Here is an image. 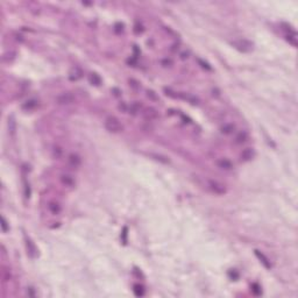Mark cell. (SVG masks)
<instances>
[{
    "label": "cell",
    "mask_w": 298,
    "mask_h": 298,
    "mask_svg": "<svg viewBox=\"0 0 298 298\" xmlns=\"http://www.w3.org/2000/svg\"><path fill=\"white\" fill-rule=\"evenodd\" d=\"M217 164H218V167H219V168L225 169V170H229V169H232V168H233V164H232V163H231L228 160H226V159L218 160L217 161Z\"/></svg>",
    "instance_id": "6"
},
{
    "label": "cell",
    "mask_w": 298,
    "mask_h": 298,
    "mask_svg": "<svg viewBox=\"0 0 298 298\" xmlns=\"http://www.w3.org/2000/svg\"><path fill=\"white\" fill-rule=\"evenodd\" d=\"M232 45H234L236 49H239L240 51H244V53H248L253 49V43L247 41V40H236L234 42H232Z\"/></svg>",
    "instance_id": "3"
},
{
    "label": "cell",
    "mask_w": 298,
    "mask_h": 298,
    "mask_svg": "<svg viewBox=\"0 0 298 298\" xmlns=\"http://www.w3.org/2000/svg\"><path fill=\"white\" fill-rule=\"evenodd\" d=\"M143 117L145 119H147V120H155V119H157L159 118V113H157V111L155 110V108H153V107H148V108H145V111H143Z\"/></svg>",
    "instance_id": "5"
},
{
    "label": "cell",
    "mask_w": 298,
    "mask_h": 298,
    "mask_svg": "<svg viewBox=\"0 0 298 298\" xmlns=\"http://www.w3.org/2000/svg\"><path fill=\"white\" fill-rule=\"evenodd\" d=\"M80 157L78 156V155H76V154H71V155H69V163L74 167V168H77V167H79L80 165Z\"/></svg>",
    "instance_id": "8"
},
{
    "label": "cell",
    "mask_w": 298,
    "mask_h": 298,
    "mask_svg": "<svg viewBox=\"0 0 298 298\" xmlns=\"http://www.w3.org/2000/svg\"><path fill=\"white\" fill-rule=\"evenodd\" d=\"M105 128L110 133H119L124 129V126L121 125V122L118 118L110 117L105 120Z\"/></svg>",
    "instance_id": "1"
},
{
    "label": "cell",
    "mask_w": 298,
    "mask_h": 298,
    "mask_svg": "<svg viewBox=\"0 0 298 298\" xmlns=\"http://www.w3.org/2000/svg\"><path fill=\"white\" fill-rule=\"evenodd\" d=\"M62 182H63L65 185H72L74 184V180H72V177L71 176H69V175H63L62 176Z\"/></svg>",
    "instance_id": "15"
},
{
    "label": "cell",
    "mask_w": 298,
    "mask_h": 298,
    "mask_svg": "<svg viewBox=\"0 0 298 298\" xmlns=\"http://www.w3.org/2000/svg\"><path fill=\"white\" fill-rule=\"evenodd\" d=\"M90 80H91L95 85H99V84H100V78H99L96 74H92L90 76Z\"/></svg>",
    "instance_id": "17"
},
{
    "label": "cell",
    "mask_w": 298,
    "mask_h": 298,
    "mask_svg": "<svg viewBox=\"0 0 298 298\" xmlns=\"http://www.w3.org/2000/svg\"><path fill=\"white\" fill-rule=\"evenodd\" d=\"M209 188L215 194H225L226 193L225 185L221 184V183H219L218 181H209Z\"/></svg>",
    "instance_id": "4"
},
{
    "label": "cell",
    "mask_w": 298,
    "mask_h": 298,
    "mask_svg": "<svg viewBox=\"0 0 298 298\" xmlns=\"http://www.w3.org/2000/svg\"><path fill=\"white\" fill-rule=\"evenodd\" d=\"M134 292H135L136 296H142V295H143V288L141 287V285L135 284V285H134Z\"/></svg>",
    "instance_id": "18"
},
{
    "label": "cell",
    "mask_w": 298,
    "mask_h": 298,
    "mask_svg": "<svg viewBox=\"0 0 298 298\" xmlns=\"http://www.w3.org/2000/svg\"><path fill=\"white\" fill-rule=\"evenodd\" d=\"M37 106V101L36 100H34V99H32V100H28V101H26L25 104H23V108L25 110H33V108H35V107Z\"/></svg>",
    "instance_id": "10"
},
{
    "label": "cell",
    "mask_w": 298,
    "mask_h": 298,
    "mask_svg": "<svg viewBox=\"0 0 298 298\" xmlns=\"http://www.w3.org/2000/svg\"><path fill=\"white\" fill-rule=\"evenodd\" d=\"M27 248H28V253L31 254V256H35V254H36V248L32 244V241L27 240Z\"/></svg>",
    "instance_id": "14"
},
{
    "label": "cell",
    "mask_w": 298,
    "mask_h": 298,
    "mask_svg": "<svg viewBox=\"0 0 298 298\" xmlns=\"http://www.w3.org/2000/svg\"><path fill=\"white\" fill-rule=\"evenodd\" d=\"M246 140H247V133H246V132H240V133L236 135V138H235V141H236L238 143H242V142H245Z\"/></svg>",
    "instance_id": "12"
},
{
    "label": "cell",
    "mask_w": 298,
    "mask_h": 298,
    "mask_svg": "<svg viewBox=\"0 0 298 298\" xmlns=\"http://www.w3.org/2000/svg\"><path fill=\"white\" fill-rule=\"evenodd\" d=\"M1 223H2L1 224V226H2V231L6 233V232L8 231V226H7V221H6V219H5L4 217L1 218Z\"/></svg>",
    "instance_id": "19"
},
{
    "label": "cell",
    "mask_w": 298,
    "mask_h": 298,
    "mask_svg": "<svg viewBox=\"0 0 298 298\" xmlns=\"http://www.w3.org/2000/svg\"><path fill=\"white\" fill-rule=\"evenodd\" d=\"M234 130V125H232V124H227V125H225L223 128H221V132H223L224 134H229V133H232Z\"/></svg>",
    "instance_id": "13"
},
{
    "label": "cell",
    "mask_w": 298,
    "mask_h": 298,
    "mask_svg": "<svg viewBox=\"0 0 298 298\" xmlns=\"http://www.w3.org/2000/svg\"><path fill=\"white\" fill-rule=\"evenodd\" d=\"M56 103L60 104V105H69V104H72L74 101V96L70 92H63L61 95L56 97Z\"/></svg>",
    "instance_id": "2"
},
{
    "label": "cell",
    "mask_w": 298,
    "mask_h": 298,
    "mask_svg": "<svg viewBox=\"0 0 298 298\" xmlns=\"http://www.w3.org/2000/svg\"><path fill=\"white\" fill-rule=\"evenodd\" d=\"M255 255L257 256V257H259V260H260V261L262 262V264H263V266L266 267L267 269H270V268H271V264H270V261L268 260V257H267V256H264V255H263V254H262V253H260L259 250H255Z\"/></svg>",
    "instance_id": "7"
},
{
    "label": "cell",
    "mask_w": 298,
    "mask_h": 298,
    "mask_svg": "<svg viewBox=\"0 0 298 298\" xmlns=\"http://www.w3.org/2000/svg\"><path fill=\"white\" fill-rule=\"evenodd\" d=\"M252 156H253V151H252V149H246L245 151L242 153V155H241V157H244L245 160H249V159H252Z\"/></svg>",
    "instance_id": "16"
},
{
    "label": "cell",
    "mask_w": 298,
    "mask_h": 298,
    "mask_svg": "<svg viewBox=\"0 0 298 298\" xmlns=\"http://www.w3.org/2000/svg\"><path fill=\"white\" fill-rule=\"evenodd\" d=\"M287 40L289 41V43H291L294 47H297V35L296 33H291L287 36Z\"/></svg>",
    "instance_id": "11"
},
{
    "label": "cell",
    "mask_w": 298,
    "mask_h": 298,
    "mask_svg": "<svg viewBox=\"0 0 298 298\" xmlns=\"http://www.w3.org/2000/svg\"><path fill=\"white\" fill-rule=\"evenodd\" d=\"M48 207H49V210L54 213V214H57V213L61 212V206H60V204L58 203H50L49 205H48Z\"/></svg>",
    "instance_id": "9"
}]
</instances>
